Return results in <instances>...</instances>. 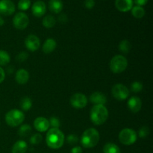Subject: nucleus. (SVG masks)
<instances>
[{"label":"nucleus","mask_w":153,"mask_h":153,"mask_svg":"<svg viewBox=\"0 0 153 153\" xmlns=\"http://www.w3.org/2000/svg\"><path fill=\"white\" fill-rule=\"evenodd\" d=\"M103 153H121L119 146L113 143H108L103 147Z\"/></svg>","instance_id":"21"},{"label":"nucleus","mask_w":153,"mask_h":153,"mask_svg":"<svg viewBox=\"0 0 153 153\" xmlns=\"http://www.w3.org/2000/svg\"><path fill=\"white\" fill-rule=\"evenodd\" d=\"M131 14L137 19H141L144 16L145 10L143 7L136 5L131 8Z\"/></svg>","instance_id":"22"},{"label":"nucleus","mask_w":153,"mask_h":153,"mask_svg":"<svg viewBox=\"0 0 153 153\" xmlns=\"http://www.w3.org/2000/svg\"><path fill=\"white\" fill-rule=\"evenodd\" d=\"M25 120V115L18 109H12L5 115V121L8 126L16 127L21 125Z\"/></svg>","instance_id":"4"},{"label":"nucleus","mask_w":153,"mask_h":153,"mask_svg":"<svg viewBox=\"0 0 153 153\" xmlns=\"http://www.w3.org/2000/svg\"><path fill=\"white\" fill-rule=\"evenodd\" d=\"M31 11L33 15L36 17H41L46 11V4L43 1H37L33 4L31 7Z\"/></svg>","instance_id":"13"},{"label":"nucleus","mask_w":153,"mask_h":153,"mask_svg":"<svg viewBox=\"0 0 153 153\" xmlns=\"http://www.w3.org/2000/svg\"><path fill=\"white\" fill-rule=\"evenodd\" d=\"M25 47L31 52H35L40 48V39L34 34H30L25 40Z\"/></svg>","instance_id":"11"},{"label":"nucleus","mask_w":153,"mask_h":153,"mask_svg":"<svg viewBox=\"0 0 153 153\" xmlns=\"http://www.w3.org/2000/svg\"><path fill=\"white\" fill-rule=\"evenodd\" d=\"M42 140H43V137L40 134H34V135H32L30 138V143L31 144L34 145H37L39 143H41Z\"/></svg>","instance_id":"30"},{"label":"nucleus","mask_w":153,"mask_h":153,"mask_svg":"<svg viewBox=\"0 0 153 153\" xmlns=\"http://www.w3.org/2000/svg\"><path fill=\"white\" fill-rule=\"evenodd\" d=\"M149 134V128H148L146 126H143L140 127V128L139 129L138 135L139 137H141V138H145V137H147Z\"/></svg>","instance_id":"31"},{"label":"nucleus","mask_w":153,"mask_h":153,"mask_svg":"<svg viewBox=\"0 0 153 153\" xmlns=\"http://www.w3.org/2000/svg\"><path fill=\"white\" fill-rule=\"evenodd\" d=\"M57 46L56 40L53 38H49L44 42L43 46V52L45 54H50L53 52Z\"/></svg>","instance_id":"19"},{"label":"nucleus","mask_w":153,"mask_h":153,"mask_svg":"<svg viewBox=\"0 0 153 153\" xmlns=\"http://www.w3.org/2000/svg\"><path fill=\"white\" fill-rule=\"evenodd\" d=\"M137 139L136 131L132 128H126L121 130L119 134V140L121 143L126 146L134 144Z\"/></svg>","instance_id":"6"},{"label":"nucleus","mask_w":153,"mask_h":153,"mask_svg":"<svg viewBox=\"0 0 153 153\" xmlns=\"http://www.w3.org/2000/svg\"><path fill=\"white\" fill-rule=\"evenodd\" d=\"M95 5V1L94 0H85V6L88 9H92Z\"/></svg>","instance_id":"34"},{"label":"nucleus","mask_w":153,"mask_h":153,"mask_svg":"<svg viewBox=\"0 0 153 153\" xmlns=\"http://www.w3.org/2000/svg\"><path fill=\"white\" fill-rule=\"evenodd\" d=\"M56 23L55 17L52 15H47L43 19V25L46 28H51L55 26Z\"/></svg>","instance_id":"23"},{"label":"nucleus","mask_w":153,"mask_h":153,"mask_svg":"<svg viewBox=\"0 0 153 153\" xmlns=\"http://www.w3.org/2000/svg\"><path fill=\"white\" fill-rule=\"evenodd\" d=\"M4 19H3L2 17H1V16H0V26H1V25H4Z\"/></svg>","instance_id":"40"},{"label":"nucleus","mask_w":153,"mask_h":153,"mask_svg":"<svg viewBox=\"0 0 153 153\" xmlns=\"http://www.w3.org/2000/svg\"><path fill=\"white\" fill-rule=\"evenodd\" d=\"M20 108L23 111H28L31 109V106H32V101L31 99L28 97H23L20 101Z\"/></svg>","instance_id":"25"},{"label":"nucleus","mask_w":153,"mask_h":153,"mask_svg":"<svg viewBox=\"0 0 153 153\" xmlns=\"http://www.w3.org/2000/svg\"><path fill=\"white\" fill-rule=\"evenodd\" d=\"M67 141L69 144L75 145L79 142V137H78V136L76 134H69L67 137Z\"/></svg>","instance_id":"33"},{"label":"nucleus","mask_w":153,"mask_h":153,"mask_svg":"<svg viewBox=\"0 0 153 153\" xmlns=\"http://www.w3.org/2000/svg\"><path fill=\"white\" fill-rule=\"evenodd\" d=\"M58 20L61 22V23H65L67 21V16L65 13H62L58 17Z\"/></svg>","instance_id":"37"},{"label":"nucleus","mask_w":153,"mask_h":153,"mask_svg":"<svg viewBox=\"0 0 153 153\" xmlns=\"http://www.w3.org/2000/svg\"><path fill=\"white\" fill-rule=\"evenodd\" d=\"M4 78H5V73H4V70L0 67V84L4 80Z\"/></svg>","instance_id":"38"},{"label":"nucleus","mask_w":153,"mask_h":153,"mask_svg":"<svg viewBox=\"0 0 153 153\" xmlns=\"http://www.w3.org/2000/svg\"><path fill=\"white\" fill-rule=\"evenodd\" d=\"M29 79V73L25 69H19L16 71L15 80L19 85H25Z\"/></svg>","instance_id":"17"},{"label":"nucleus","mask_w":153,"mask_h":153,"mask_svg":"<svg viewBox=\"0 0 153 153\" xmlns=\"http://www.w3.org/2000/svg\"><path fill=\"white\" fill-rule=\"evenodd\" d=\"M10 57L8 52L4 50H0V66H5L10 62Z\"/></svg>","instance_id":"26"},{"label":"nucleus","mask_w":153,"mask_h":153,"mask_svg":"<svg viewBox=\"0 0 153 153\" xmlns=\"http://www.w3.org/2000/svg\"><path fill=\"white\" fill-rule=\"evenodd\" d=\"M143 89V85L140 82H134L131 85V91L134 93L140 92Z\"/></svg>","instance_id":"29"},{"label":"nucleus","mask_w":153,"mask_h":153,"mask_svg":"<svg viewBox=\"0 0 153 153\" xmlns=\"http://www.w3.org/2000/svg\"><path fill=\"white\" fill-rule=\"evenodd\" d=\"M99 141H100V133L96 128H90L85 130L81 137V143L82 146L87 149L96 146Z\"/></svg>","instance_id":"3"},{"label":"nucleus","mask_w":153,"mask_h":153,"mask_svg":"<svg viewBox=\"0 0 153 153\" xmlns=\"http://www.w3.org/2000/svg\"><path fill=\"white\" fill-rule=\"evenodd\" d=\"M90 117L94 125L101 126L108 118V111L103 105H97L91 108Z\"/></svg>","instance_id":"2"},{"label":"nucleus","mask_w":153,"mask_h":153,"mask_svg":"<svg viewBox=\"0 0 153 153\" xmlns=\"http://www.w3.org/2000/svg\"><path fill=\"white\" fill-rule=\"evenodd\" d=\"M90 101L95 105H104L107 102V97L103 93L97 91V92H94L91 94V97H90Z\"/></svg>","instance_id":"16"},{"label":"nucleus","mask_w":153,"mask_h":153,"mask_svg":"<svg viewBox=\"0 0 153 153\" xmlns=\"http://www.w3.org/2000/svg\"><path fill=\"white\" fill-rule=\"evenodd\" d=\"M15 11V5L11 0H0V13L4 16L12 15Z\"/></svg>","instance_id":"10"},{"label":"nucleus","mask_w":153,"mask_h":153,"mask_svg":"<svg viewBox=\"0 0 153 153\" xmlns=\"http://www.w3.org/2000/svg\"><path fill=\"white\" fill-rule=\"evenodd\" d=\"M71 153H82V149L81 146H75L71 149Z\"/></svg>","instance_id":"39"},{"label":"nucleus","mask_w":153,"mask_h":153,"mask_svg":"<svg viewBox=\"0 0 153 153\" xmlns=\"http://www.w3.org/2000/svg\"><path fill=\"white\" fill-rule=\"evenodd\" d=\"M111 94L116 100L119 101L126 100L129 97V90L123 84H117L111 89Z\"/></svg>","instance_id":"7"},{"label":"nucleus","mask_w":153,"mask_h":153,"mask_svg":"<svg viewBox=\"0 0 153 153\" xmlns=\"http://www.w3.org/2000/svg\"><path fill=\"white\" fill-rule=\"evenodd\" d=\"M49 125L52 126V128H59L60 126H61V122H60L59 119L56 117H52L50 120H49Z\"/></svg>","instance_id":"32"},{"label":"nucleus","mask_w":153,"mask_h":153,"mask_svg":"<svg viewBox=\"0 0 153 153\" xmlns=\"http://www.w3.org/2000/svg\"><path fill=\"white\" fill-rule=\"evenodd\" d=\"M64 4L61 0H49V8L54 13H59L62 11Z\"/></svg>","instance_id":"18"},{"label":"nucleus","mask_w":153,"mask_h":153,"mask_svg":"<svg viewBox=\"0 0 153 153\" xmlns=\"http://www.w3.org/2000/svg\"><path fill=\"white\" fill-rule=\"evenodd\" d=\"M46 142L47 146L51 149H60L64 143V133L59 128H50L46 134Z\"/></svg>","instance_id":"1"},{"label":"nucleus","mask_w":153,"mask_h":153,"mask_svg":"<svg viewBox=\"0 0 153 153\" xmlns=\"http://www.w3.org/2000/svg\"><path fill=\"white\" fill-rule=\"evenodd\" d=\"M110 70L114 73H121L125 71L128 66V61L123 55H117L112 58L110 61Z\"/></svg>","instance_id":"5"},{"label":"nucleus","mask_w":153,"mask_h":153,"mask_svg":"<svg viewBox=\"0 0 153 153\" xmlns=\"http://www.w3.org/2000/svg\"><path fill=\"white\" fill-rule=\"evenodd\" d=\"M28 149V145L24 140H18L12 147V153H25Z\"/></svg>","instance_id":"20"},{"label":"nucleus","mask_w":153,"mask_h":153,"mask_svg":"<svg viewBox=\"0 0 153 153\" xmlns=\"http://www.w3.org/2000/svg\"><path fill=\"white\" fill-rule=\"evenodd\" d=\"M131 47V43L128 40H123L119 44V49L120 50V52H123L125 54H127L129 52Z\"/></svg>","instance_id":"27"},{"label":"nucleus","mask_w":153,"mask_h":153,"mask_svg":"<svg viewBox=\"0 0 153 153\" xmlns=\"http://www.w3.org/2000/svg\"><path fill=\"white\" fill-rule=\"evenodd\" d=\"M127 105L132 113H137L141 109V100L137 97H131L127 102Z\"/></svg>","instance_id":"14"},{"label":"nucleus","mask_w":153,"mask_h":153,"mask_svg":"<svg viewBox=\"0 0 153 153\" xmlns=\"http://www.w3.org/2000/svg\"><path fill=\"white\" fill-rule=\"evenodd\" d=\"M70 102L73 108L77 109H82L86 107L88 104V99L86 96L81 93H77L70 97Z\"/></svg>","instance_id":"8"},{"label":"nucleus","mask_w":153,"mask_h":153,"mask_svg":"<svg viewBox=\"0 0 153 153\" xmlns=\"http://www.w3.org/2000/svg\"><path fill=\"white\" fill-rule=\"evenodd\" d=\"M34 126L37 131L40 132H44L49 129L50 125L49 120L46 118L43 117H38L34 120Z\"/></svg>","instance_id":"12"},{"label":"nucleus","mask_w":153,"mask_h":153,"mask_svg":"<svg viewBox=\"0 0 153 153\" xmlns=\"http://www.w3.org/2000/svg\"><path fill=\"white\" fill-rule=\"evenodd\" d=\"M133 0H115V7L120 12H128L133 7Z\"/></svg>","instance_id":"15"},{"label":"nucleus","mask_w":153,"mask_h":153,"mask_svg":"<svg viewBox=\"0 0 153 153\" xmlns=\"http://www.w3.org/2000/svg\"><path fill=\"white\" fill-rule=\"evenodd\" d=\"M28 57V55L25 52H20L19 55H17V60L19 61H24L27 59V58Z\"/></svg>","instance_id":"35"},{"label":"nucleus","mask_w":153,"mask_h":153,"mask_svg":"<svg viewBox=\"0 0 153 153\" xmlns=\"http://www.w3.org/2000/svg\"><path fill=\"white\" fill-rule=\"evenodd\" d=\"M31 132V127L28 124H23L19 127V129L18 133L20 137H26L30 135Z\"/></svg>","instance_id":"24"},{"label":"nucleus","mask_w":153,"mask_h":153,"mask_svg":"<svg viewBox=\"0 0 153 153\" xmlns=\"http://www.w3.org/2000/svg\"><path fill=\"white\" fill-rule=\"evenodd\" d=\"M29 23L28 16L23 12L16 13L13 19V26L19 30H23L26 28Z\"/></svg>","instance_id":"9"},{"label":"nucleus","mask_w":153,"mask_h":153,"mask_svg":"<svg viewBox=\"0 0 153 153\" xmlns=\"http://www.w3.org/2000/svg\"><path fill=\"white\" fill-rule=\"evenodd\" d=\"M133 2L135 3L137 6H142L146 4V3L148 2V0H133Z\"/></svg>","instance_id":"36"},{"label":"nucleus","mask_w":153,"mask_h":153,"mask_svg":"<svg viewBox=\"0 0 153 153\" xmlns=\"http://www.w3.org/2000/svg\"><path fill=\"white\" fill-rule=\"evenodd\" d=\"M17 6L19 10H26L31 6V1L30 0H19Z\"/></svg>","instance_id":"28"}]
</instances>
